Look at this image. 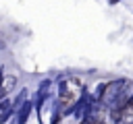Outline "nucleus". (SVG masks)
Segmentation results:
<instances>
[{
  "label": "nucleus",
  "instance_id": "nucleus-3",
  "mask_svg": "<svg viewBox=\"0 0 133 124\" xmlns=\"http://www.w3.org/2000/svg\"><path fill=\"white\" fill-rule=\"evenodd\" d=\"M116 2H121V0H108V4H116Z\"/></svg>",
  "mask_w": 133,
  "mask_h": 124
},
{
  "label": "nucleus",
  "instance_id": "nucleus-1",
  "mask_svg": "<svg viewBox=\"0 0 133 124\" xmlns=\"http://www.w3.org/2000/svg\"><path fill=\"white\" fill-rule=\"evenodd\" d=\"M79 95H81V87H79L77 81L69 79L66 83H62V87H60V103L64 107H73L77 103Z\"/></svg>",
  "mask_w": 133,
  "mask_h": 124
},
{
  "label": "nucleus",
  "instance_id": "nucleus-2",
  "mask_svg": "<svg viewBox=\"0 0 133 124\" xmlns=\"http://www.w3.org/2000/svg\"><path fill=\"white\" fill-rule=\"evenodd\" d=\"M15 83H17V79H15V76H8V79L4 81V85H2V87H4V91H10Z\"/></svg>",
  "mask_w": 133,
  "mask_h": 124
}]
</instances>
